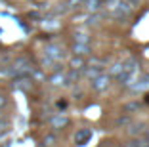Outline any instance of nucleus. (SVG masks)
Wrapping results in <instances>:
<instances>
[{"label":"nucleus","mask_w":149,"mask_h":147,"mask_svg":"<svg viewBox=\"0 0 149 147\" xmlns=\"http://www.w3.org/2000/svg\"><path fill=\"white\" fill-rule=\"evenodd\" d=\"M147 139H138V141H132L130 145H126V147H147Z\"/></svg>","instance_id":"obj_2"},{"label":"nucleus","mask_w":149,"mask_h":147,"mask_svg":"<svg viewBox=\"0 0 149 147\" xmlns=\"http://www.w3.org/2000/svg\"><path fill=\"white\" fill-rule=\"evenodd\" d=\"M88 138H90V132H79V134H77V143H79V145H82V141H88Z\"/></svg>","instance_id":"obj_1"}]
</instances>
